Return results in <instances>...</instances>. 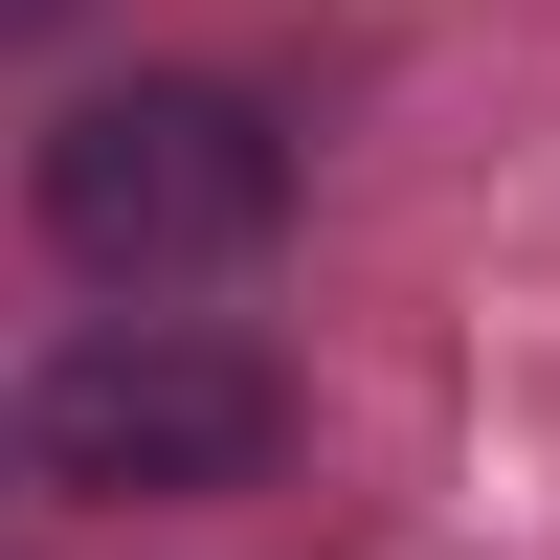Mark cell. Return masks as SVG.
<instances>
[{
    "label": "cell",
    "mask_w": 560,
    "mask_h": 560,
    "mask_svg": "<svg viewBox=\"0 0 560 560\" xmlns=\"http://www.w3.org/2000/svg\"><path fill=\"white\" fill-rule=\"evenodd\" d=\"M45 23H68V0H0V45H45Z\"/></svg>",
    "instance_id": "3"
},
{
    "label": "cell",
    "mask_w": 560,
    "mask_h": 560,
    "mask_svg": "<svg viewBox=\"0 0 560 560\" xmlns=\"http://www.w3.org/2000/svg\"><path fill=\"white\" fill-rule=\"evenodd\" d=\"M23 448L68 493H113V516H179V493H247L269 448H292V382H269L247 337H202V314H90L23 382Z\"/></svg>",
    "instance_id": "2"
},
{
    "label": "cell",
    "mask_w": 560,
    "mask_h": 560,
    "mask_svg": "<svg viewBox=\"0 0 560 560\" xmlns=\"http://www.w3.org/2000/svg\"><path fill=\"white\" fill-rule=\"evenodd\" d=\"M269 224H292V135H269L247 90H202V68H135V90H90V113L45 135V247H68L90 292L247 269Z\"/></svg>",
    "instance_id": "1"
}]
</instances>
